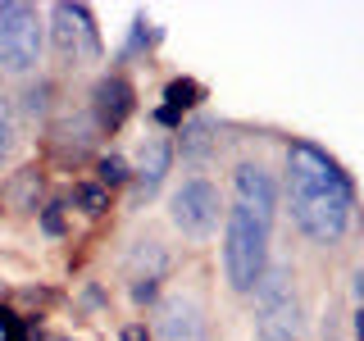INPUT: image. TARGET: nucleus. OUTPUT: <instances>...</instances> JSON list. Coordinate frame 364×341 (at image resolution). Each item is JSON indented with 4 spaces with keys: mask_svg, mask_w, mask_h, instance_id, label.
I'll use <instances>...</instances> for the list:
<instances>
[{
    "mask_svg": "<svg viewBox=\"0 0 364 341\" xmlns=\"http://www.w3.org/2000/svg\"><path fill=\"white\" fill-rule=\"evenodd\" d=\"M287 200H291L296 227L310 242L328 246V242H341V232H346L355 191H350L346 173L337 168V159H328L310 141H296L287 151Z\"/></svg>",
    "mask_w": 364,
    "mask_h": 341,
    "instance_id": "obj_1",
    "label": "nucleus"
},
{
    "mask_svg": "<svg viewBox=\"0 0 364 341\" xmlns=\"http://www.w3.org/2000/svg\"><path fill=\"white\" fill-rule=\"evenodd\" d=\"M269 269V223L250 219L246 210H228L223 232V273L232 291H255V282Z\"/></svg>",
    "mask_w": 364,
    "mask_h": 341,
    "instance_id": "obj_2",
    "label": "nucleus"
},
{
    "mask_svg": "<svg viewBox=\"0 0 364 341\" xmlns=\"http://www.w3.org/2000/svg\"><path fill=\"white\" fill-rule=\"evenodd\" d=\"M41 64V18L23 0H0V68L5 73H32Z\"/></svg>",
    "mask_w": 364,
    "mask_h": 341,
    "instance_id": "obj_3",
    "label": "nucleus"
},
{
    "mask_svg": "<svg viewBox=\"0 0 364 341\" xmlns=\"http://www.w3.org/2000/svg\"><path fill=\"white\" fill-rule=\"evenodd\" d=\"M219 187L205 178H187L182 187L173 191V200H168V219L182 237H191V242H205V237L219 227Z\"/></svg>",
    "mask_w": 364,
    "mask_h": 341,
    "instance_id": "obj_4",
    "label": "nucleus"
},
{
    "mask_svg": "<svg viewBox=\"0 0 364 341\" xmlns=\"http://www.w3.org/2000/svg\"><path fill=\"white\" fill-rule=\"evenodd\" d=\"M55 18V45L60 55H82V60H100V37H96V23H91V9L87 5H55L50 9Z\"/></svg>",
    "mask_w": 364,
    "mask_h": 341,
    "instance_id": "obj_5",
    "label": "nucleus"
},
{
    "mask_svg": "<svg viewBox=\"0 0 364 341\" xmlns=\"http://www.w3.org/2000/svg\"><path fill=\"white\" fill-rule=\"evenodd\" d=\"M155 341H205V305L191 291H173L155 314Z\"/></svg>",
    "mask_w": 364,
    "mask_h": 341,
    "instance_id": "obj_6",
    "label": "nucleus"
},
{
    "mask_svg": "<svg viewBox=\"0 0 364 341\" xmlns=\"http://www.w3.org/2000/svg\"><path fill=\"white\" fill-rule=\"evenodd\" d=\"M232 191H237V210H246L250 219L273 223V210H278V187L259 164H242L232 173Z\"/></svg>",
    "mask_w": 364,
    "mask_h": 341,
    "instance_id": "obj_7",
    "label": "nucleus"
},
{
    "mask_svg": "<svg viewBox=\"0 0 364 341\" xmlns=\"http://www.w3.org/2000/svg\"><path fill=\"white\" fill-rule=\"evenodd\" d=\"M128 114H132V82L119 77V73L100 77L96 91H91V119H96V128L114 132V128L128 123Z\"/></svg>",
    "mask_w": 364,
    "mask_h": 341,
    "instance_id": "obj_8",
    "label": "nucleus"
},
{
    "mask_svg": "<svg viewBox=\"0 0 364 341\" xmlns=\"http://www.w3.org/2000/svg\"><path fill=\"white\" fill-rule=\"evenodd\" d=\"M255 332H259V341H301V337H305V314H301V301H296V291L282 296V301L259 305Z\"/></svg>",
    "mask_w": 364,
    "mask_h": 341,
    "instance_id": "obj_9",
    "label": "nucleus"
},
{
    "mask_svg": "<svg viewBox=\"0 0 364 341\" xmlns=\"http://www.w3.org/2000/svg\"><path fill=\"white\" fill-rule=\"evenodd\" d=\"M168 164H173V141H168V136H151V141H141V168H136L141 187H136V200L155 196V187L164 182Z\"/></svg>",
    "mask_w": 364,
    "mask_h": 341,
    "instance_id": "obj_10",
    "label": "nucleus"
},
{
    "mask_svg": "<svg viewBox=\"0 0 364 341\" xmlns=\"http://www.w3.org/2000/svg\"><path fill=\"white\" fill-rule=\"evenodd\" d=\"M96 132L100 128H96V119H91V114H68V119L55 123V146H60V155L73 151V159H77L82 151H91Z\"/></svg>",
    "mask_w": 364,
    "mask_h": 341,
    "instance_id": "obj_11",
    "label": "nucleus"
},
{
    "mask_svg": "<svg viewBox=\"0 0 364 341\" xmlns=\"http://www.w3.org/2000/svg\"><path fill=\"white\" fill-rule=\"evenodd\" d=\"M168 269V250L155 242H136L132 250H128V273H136V278H159V273Z\"/></svg>",
    "mask_w": 364,
    "mask_h": 341,
    "instance_id": "obj_12",
    "label": "nucleus"
},
{
    "mask_svg": "<svg viewBox=\"0 0 364 341\" xmlns=\"http://www.w3.org/2000/svg\"><path fill=\"white\" fill-rule=\"evenodd\" d=\"M37 191H41V178H37V168H23V173L5 187V200H9V210H37Z\"/></svg>",
    "mask_w": 364,
    "mask_h": 341,
    "instance_id": "obj_13",
    "label": "nucleus"
},
{
    "mask_svg": "<svg viewBox=\"0 0 364 341\" xmlns=\"http://www.w3.org/2000/svg\"><path fill=\"white\" fill-rule=\"evenodd\" d=\"M282 296H291V269L287 264H269L264 278L255 282V301L269 305V301H282Z\"/></svg>",
    "mask_w": 364,
    "mask_h": 341,
    "instance_id": "obj_14",
    "label": "nucleus"
},
{
    "mask_svg": "<svg viewBox=\"0 0 364 341\" xmlns=\"http://www.w3.org/2000/svg\"><path fill=\"white\" fill-rule=\"evenodd\" d=\"M164 100H168V109H196L200 100H205V87L196 82V77H173V82L164 87Z\"/></svg>",
    "mask_w": 364,
    "mask_h": 341,
    "instance_id": "obj_15",
    "label": "nucleus"
},
{
    "mask_svg": "<svg viewBox=\"0 0 364 341\" xmlns=\"http://www.w3.org/2000/svg\"><path fill=\"white\" fill-rule=\"evenodd\" d=\"M14 146H18V114H14V100L0 91V168L9 164Z\"/></svg>",
    "mask_w": 364,
    "mask_h": 341,
    "instance_id": "obj_16",
    "label": "nucleus"
},
{
    "mask_svg": "<svg viewBox=\"0 0 364 341\" xmlns=\"http://www.w3.org/2000/svg\"><path fill=\"white\" fill-rule=\"evenodd\" d=\"M210 123H205V119H196V123H191V128H182V155H187V159H205V155H210Z\"/></svg>",
    "mask_w": 364,
    "mask_h": 341,
    "instance_id": "obj_17",
    "label": "nucleus"
},
{
    "mask_svg": "<svg viewBox=\"0 0 364 341\" xmlns=\"http://www.w3.org/2000/svg\"><path fill=\"white\" fill-rule=\"evenodd\" d=\"M96 173H100V187H123L128 182V159L123 155H100V164H96Z\"/></svg>",
    "mask_w": 364,
    "mask_h": 341,
    "instance_id": "obj_18",
    "label": "nucleus"
},
{
    "mask_svg": "<svg viewBox=\"0 0 364 341\" xmlns=\"http://www.w3.org/2000/svg\"><path fill=\"white\" fill-rule=\"evenodd\" d=\"M73 196H77V205H82L87 214H105V210H109V191L100 187V182H82Z\"/></svg>",
    "mask_w": 364,
    "mask_h": 341,
    "instance_id": "obj_19",
    "label": "nucleus"
},
{
    "mask_svg": "<svg viewBox=\"0 0 364 341\" xmlns=\"http://www.w3.org/2000/svg\"><path fill=\"white\" fill-rule=\"evenodd\" d=\"M23 109H28L32 119H46V109H50V87H46V82L28 87V91H23Z\"/></svg>",
    "mask_w": 364,
    "mask_h": 341,
    "instance_id": "obj_20",
    "label": "nucleus"
},
{
    "mask_svg": "<svg viewBox=\"0 0 364 341\" xmlns=\"http://www.w3.org/2000/svg\"><path fill=\"white\" fill-rule=\"evenodd\" d=\"M155 296H159V278H136L132 282V301L136 305H151Z\"/></svg>",
    "mask_w": 364,
    "mask_h": 341,
    "instance_id": "obj_21",
    "label": "nucleus"
},
{
    "mask_svg": "<svg viewBox=\"0 0 364 341\" xmlns=\"http://www.w3.org/2000/svg\"><path fill=\"white\" fill-rule=\"evenodd\" d=\"M64 205H46V210H41V227H46V232H50V237H64Z\"/></svg>",
    "mask_w": 364,
    "mask_h": 341,
    "instance_id": "obj_22",
    "label": "nucleus"
},
{
    "mask_svg": "<svg viewBox=\"0 0 364 341\" xmlns=\"http://www.w3.org/2000/svg\"><path fill=\"white\" fill-rule=\"evenodd\" d=\"M0 332H5V341H28L18 328V314L14 310H0Z\"/></svg>",
    "mask_w": 364,
    "mask_h": 341,
    "instance_id": "obj_23",
    "label": "nucleus"
},
{
    "mask_svg": "<svg viewBox=\"0 0 364 341\" xmlns=\"http://www.w3.org/2000/svg\"><path fill=\"white\" fill-rule=\"evenodd\" d=\"M155 123H159V128H173V123H182V114L168 109V105H159V109H155Z\"/></svg>",
    "mask_w": 364,
    "mask_h": 341,
    "instance_id": "obj_24",
    "label": "nucleus"
},
{
    "mask_svg": "<svg viewBox=\"0 0 364 341\" xmlns=\"http://www.w3.org/2000/svg\"><path fill=\"white\" fill-rule=\"evenodd\" d=\"M350 296H355V301L364 305V264H360L355 273H350Z\"/></svg>",
    "mask_w": 364,
    "mask_h": 341,
    "instance_id": "obj_25",
    "label": "nucleus"
},
{
    "mask_svg": "<svg viewBox=\"0 0 364 341\" xmlns=\"http://www.w3.org/2000/svg\"><path fill=\"white\" fill-rule=\"evenodd\" d=\"M350 332H355V337L364 341V305H360V310H355V318H350Z\"/></svg>",
    "mask_w": 364,
    "mask_h": 341,
    "instance_id": "obj_26",
    "label": "nucleus"
},
{
    "mask_svg": "<svg viewBox=\"0 0 364 341\" xmlns=\"http://www.w3.org/2000/svg\"><path fill=\"white\" fill-rule=\"evenodd\" d=\"M123 341H151V337H146V328H123Z\"/></svg>",
    "mask_w": 364,
    "mask_h": 341,
    "instance_id": "obj_27",
    "label": "nucleus"
}]
</instances>
